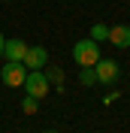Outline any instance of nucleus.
<instances>
[{"mask_svg": "<svg viewBox=\"0 0 130 133\" xmlns=\"http://www.w3.org/2000/svg\"><path fill=\"white\" fill-rule=\"evenodd\" d=\"M73 61L79 66H94L100 61V45L91 39V36H88V39H79L73 45Z\"/></svg>", "mask_w": 130, "mask_h": 133, "instance_id": "1", "label": "nucleus"}, {"mask_svg": "<svg viewBox=\"0 0 130 133\" xmlns=\"http://www.w3.org/2000/svg\"><path fill=\"white\" fill-rule=\"evenodd\" d=\"M30 97H36V100H42L46 94H49V79H46V73L42 70H27V76H24V85H21Z\"/></svg>", "mask_w": 130, "mask_h": 133, "instance_id": "2", "label": "nucleus"}, {"mask_svg": "<svg viewBox=\"0 0 130 133\" xmlns=\"http://www.w3.org/2000/svg\"><path fill=\"white\" fill-rule=\"evenodd\" d=\"M24 76H27L24 61H6V66H3L0 79H3V85H6V88H21V85H24Z\"/></svg>", "mask_w": 130, "mask_h": 133, "instance_id": "3", "label": "nucleus"}, {"mask_svg": "<svg viewBox=\"0 0 130 133\" xmlns=\"http://www.w3.org/2000/svg\"><path fill=\"white\" fill-rule=\"evenodd\" d=\"M94 73H97V82L115 85V82H118V76H121V66L115 64V61H109V58H100L97 64H94Z\"/></svg>", "mask_w": 130, "mask_h": 133, "instance_id": "4", "label": "nucleus"}, {"mask_svg": "<svg viewBox=\"0 0 130 133\" xmlns=\"http://www.w3.org/2000/svg\"><path fill=\"white\" fill-rule=\"evenodd\" d=\"M46 64H49V51L42 45H27V51H24V66L27 70H42Z\"/></svg>", "mask_w": 130, "mask_h": 133, "instance_id": "5", "label": "nucleus"}, {"mask_svg": "<svg viewBox=\"0 0 130 133\" xmlns=\"http://www.w3.org/2000/svg\"><path fill=\"white\" fill-rule=\"evenodd\" d=\"M109 42H112L115 49H130V27L127 24L109 27Z\"/></svg>", "mask_w": 130, "mask_h": 133, "instance_id": "6", "label": "nucleus"}, {"mask_svg": "<svg viewBox=\"0 0 130 133\" xmlns=\"http://www.w3.org/2000/svg\"><path fill=\"white\" fill-rule=\"evenodd\" d=\"M24 51H27V42L24 39H6L3 58H6V61H24Z\"/></svg>", "mask_w": 130, "mask_h": 133, "instance_id": "7", "label": "nucleus"}, {"mask_svg": "<svg viewBox=\"0 0 130 133\" xmlns=\"http://www.w3.org/2000/svg\"><path fill=\"white\" fill-rule=\"evenodd\" d=\"M79 82L85 85V88L97 85V73H94V66H79Z\"/></svg>", "mask_w": 130, "mask_h": 133, "instance_id": "8", "label": "nucleus"}, {"mask_svg": "<svg viewBox=\"0 0 130 133\" xmlns=\"http://www.w3.org/2000/svg\"><path fill=\"white\" fill-rule=\"evenodd\" d=\"M46 79H49V85H57V91H61V85H64V70H61V66H49V70H46Z\"/></svg>", "mask_w": 130, "mask_h": 133, "instance_id": "9", "label": "nucleus"}, {"mask_svg": "<svg viewBox=\"0 0 130 133\" xmlns=\"http://www.w3.org/2000/svg\"><path fill=\"white\" fill-rule=\"evenodd\" d=\"M88 36H91L94 42H103V39H109V27L97 21V24H91V33H88Z\"/></svg>", "mask_w": 130, "mask_h": 133, "instance_id": "10", "label": "nucleus"}, {"mask_svg": "<svg viewBox=\"0 0 130 133\" xmlns=\"http://www.w3.org/2000/svg\"><path fill=\"white\" fill-rule=\"evenodd\" d=\"M36 109H40V100L27 94V97L21 100V112H24V115H36Z\"/></svg>", "mask_w": 130, "mask_h": 133, "instance_id": "11", "label": "nucleus"}, {"mask_svg": "<svg viewBox=\"0 0 130 133\" xmlns=\"http://www.w3.org/2000/svg\"><path fill=\"white\" fill-rule=\"evenodd\" d=\"M3 45H6V39H3V33H0V58H3Z\"/></svg>", "mask_w": 130, "mask_h": 133, "instance_id": "12", "label": "nucleus"}, {"mask_svg": "<svg viewBox=\"0 0 130 133\" xmlns=\"http://www.w3.org/2000/svg\"><path fill=\"white\" fill-rule=\"evenodd\" d=\"M46 133H57V130H46Z\"/></svg>", "mask_w": 130, "mask_h": 133, "instance_id": "13", "label": "nucleus"}, {"mask_svg": "<svg viewBox=\"0 0 130 133\" xmlns=\"http://www.w3.org/2000/svg\"><path fill=\"white\" fill-rule=\"evenodd\" d=\"M3 3H9V0H3Z\"/></svg>", "mask_w": 130, "mask_h": 133, "instance_id": "14", "label": "nucleus"}]
</instances>
